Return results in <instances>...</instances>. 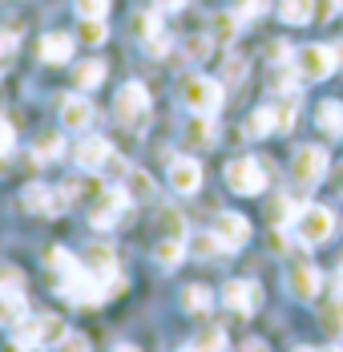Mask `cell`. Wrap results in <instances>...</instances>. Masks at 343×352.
Listing matches in <instances>:
<instances>
[{
    "label": "cell",
    "mask_w": 343,
    "mask_h": 352,
    "mask_svg": "<svg viewBox=\"0 0 343 352\" xmlns=\"http://www.w3.org/2000/svg\"><path fill=\"white\" fill-rule=\"evenodd\" d=\"M206 49H210V36H190V41H182V53L194 61V57H202Z\"/></svg>",
    "instance_id": "33"
},
{
    "label": "cell",
    "mask_w": 343,
    "mask_h": 352,
    "mask_svg": "<svg viewBox=\"0 0 343 352\" xmlns=\"http://www.w3.org/2000/svg\"><path fill=\"white\" fill-rule=\"evenodd\" d=\"M239 352H271V349H267V340H246Z\"/></svg>",
    "instance_id": "38"
},
{
    "label": "cell",
    "mask_w": 343,
    "mask_h": 352,
    "mask_svg": "<svg viewBox=\"0 0 343 352\" xmlns=\"http://www.w3.org/2000/svg\"><path fill=\"white\" fill-rule=\"evenodd\" d=\"M226 77H230V81H242V77H246V61H230V65H226Z\"/></svg>",
    "instance_id": "37"
},
{
    "label": "cell",
    "mask_w": 343,
    "mask_h": 352,
    "mask_svg": "<svg viewBox=\"0 0 343 352\" xmlns=\"http://www.w3.org/2000/svg\"><path fill=\"white\" fill-rule=\"evenodd\" d=\"M222 300H226L230 312H239V316H255L263 292H259V283L255 280H230L226 283V292H222Z\"/></svg>",
    "instance_id": "9"
},
{
    "label": "cell",
    "mask_w": 343,
    "mask_h": 352,
    "mask_svg": "<svg viewBox=\"0 0 343 352\" xmlns=\"http://www.w3.org/2000/svg\"><path fill=\"white\" fill-rule=\"evenodd\" d=\"M113 352H141V349H137V344H117Z\"/></svg>",
    "instance_id": "41"
},
{
    "label": "cell",
    "mask_w": 343,
    "mask_h": 352,
    "mask_svg": "<svg viewBox=\"0 0 343 352\" xmlns=\"http://www.w3.org/2000/svg\"><path fill=\"white\" fill-rule=\"evenodd\" d=\"M73 158H77V166L81 170H102V166H109L113 162V146L105 138H97V134H89V138H81V146L73 150Z\"/></svg>",
    "instance_id": "12"
},
{
    "label": "cell",
    "mask_w": 343,
    "mask_h": 352,
    "mask_svg": "<svg viewBox=\"0 0 343 352\" xmlns=\"http://www.w3.org/2000/svg\"><path fill=\"white\" fill-rule=\"evenodd\" d=\"M335 190L343 195V162H340V170H335Z\"/></svg>",
    "instance_id": "40"
},
{
    "label": "cell",
    "mask_w": 343,
    "mask_h": 352,
    "mask_svg": "<svg viewBox=\"0 0 343 352\" xmlns=\"http://www.w3.org/2000/svg\"><path fill=\"white\" fill-rule=\"evenodd\" d=\"M134 25H137V33L145 36V41H154V45L162 49V41H158V33H162V21H158V12H137Z\"/></svg>",
    "instance_id": "28"
},
{
    "label": "cell",
    "mask_w": 343,
    "mask_h": 352,
    "mask_svg": "<svg viewBox=\"0 0 343 352\" xmlns=\"http://www.w3.org/2000/svg\"><path fill=\"white\" fill-rule=\"evenodd\" d=\"M331 4H335V8H343V0H331Z\"/></svg>",
    "instance_id": "44"
},
{
    "label": "cell",
    "mask_w": 343,
    "mask_h": 352,
    "mask_svg": "<svg viewBox=\"0 0 343 352\" xmlns=\"http://www.w3.org/2000/svg\"><path fill=\"white\" fill-rule=\"evenodd\" d=\"M61 126H65V130H89V126H93V102L81 98V94L61 98Z\"/></svg>",
    "instance_id": "13"
},
{
    "label": "cell",
    "mask_w": 343,
    "mask_h": 352,
    "mask_svg": "<svg viewBox=\"0 0 343 352\" xmlns=\"http://www.w3.org/2000/svg\"><path fill=\"white\" fill-rule=\"evenodd\" d=\"M295 231H299V243H327L331 239V231H335V214L327 211V207H319V203H311V207H299V219H295Z\"/></svg>",
    "instance_id": "4"
},
{
    "label": "cell",
    "mask_w": 343,
    "mask_h": 352,
    "mask_svg": "<svg viewBox=\"0 0 343 352\" xmlns=\"http://www.w3.org/2000/svg\"><path fill=\"white\" fill-rule=\"evenodd\" d=\"M291 352H315V349H291Z\"/></svg>",
    "instance_id": "43"
},
{
    "label": "cell",
    "mask_w": 343,
    "mask_h": 352,
    "mask_svg": "<svg viewBox=\"0 0 343 352\" xmlns=\"http://www.w3.org/2000/svg\"><path fill=\"white\" fill-rule=\"evenodd\" d=\"M287 287H291V296H295V300H315V296H319V287H323V276H319V267H315V263L295 259V263L287 267Z\"/></svg>",
    "instance_id": "8"
},
{
    "label": "cell",
    "mask_w": 343,
    "mask_h": 352,
    "mask_svg": "<svg viewBox=\"0 0 343 352\" xmlns=\"http://www.w3.org/2000/svg\"><path fill=\"white\" fill-rule=\"evenodd\" d=\"M311 12H315V0H279L283 25H307Z\"/></svg>",
    "instance_id": "18"
},
{
    "label": "cell",
    "mask_w": 343,
    "mask_h": 352,
    "mask_svg": "<svg viewBox=\"0 0 343 352\" xmlns=\"http://www.w3.org/2000/svg\"><path fill=\"white\" fill-rule=\"evenodd\" d=\"M214 235H218V243L226 247V251H239L246 239H250V223L242 219V214L235 211H222L218 219H214V227H210Z\"/></svg>",
    "instance_id": "11"
},
{
    "label": "cell",
    "mask_w": 343,
    "mask_h": 352,
    "mask_svg": "<svg viewBox=\"0 0 343 352\" xmlns=\"http://www.w3.org/2000/svg\"><path fill=\"white\" fill-rule=\"evenodd\" d=\"M271 8V0H242L239 8H235V16H239V25H246V21H255V16H263Z\"/></svg>",
    "instance_id": "31"
},
{
    "label": "cell",
    "mask_w": 343,
    "mask_h": 352,
    "mask_svg": "<svg viewBox=\"0 0 343 352\" xmlns=\"http://www.w3.org/2000/svg\"><path fill=\"white\" fill-rule=\"evenodd\" d=\"M222 102H226L222 81L202 77V73H190V77L182 81V106L190 109V113H206V118H214V113L222 109Z\"/></svg>",
    "instance_id": "1"
},
{
    "label": "cell",
    "mask_w": 343,
    "mask_h": 352,
    "mask_svg": "<svg viewBox=\"0 0 343 352\" xmlns=\"http://www.w3.org/2000/svg\"><path fill=\"white\" fill-rule=\"evenodd\" d=\"M130 207V195H126V186H102L93 199H89V223L93 227H113L117 219H121V211Z\"/></svg>",
    "instance_id": "5"
},
{
    "label": "cell",
    "mask_w": 343,
    "mask_h": 352,
    "mask_svg": "<svg viewBox=\"0 0 343 352\" xmlns=\"http://www.w3.org/2000/svg\"><path fill=\"white\" fill-rule=\"evenodd\" d=\"M186 142H190V146H210V142H214V122H210L206 113H194V122L186 126Z\"/></svg>",
    "instance_id": "23"
},
{
    "label": "cell",
    "mask_w": 343,
    "mask_h": 352,
    "mask_svg": "<svg viewBox=\"0 0 343 352\" xmlns=\"http://www.w3.org/2000/svg\"><path fill=\"white\" fill-rule=\"evenodd\" d=\"M154 255H158V263H162V267H174V263H182V255H186V247H182V239H162V243H158V251H154Z\"/></svg>",
    "instance_id": "27"
},
{
    "label": "cell",
    "mask_w": 343,
    "mask_h": 352,
    "mask_svg": "<svg viewBox=\"0 0 343 352\" xmlns=\"http://www.w3.org/2000/svg\"><path fill=\"white\" fill-rule=\"evenodd\" d=\"M239 33V16L235 12H214L210 16V41H230Z\"/></svg>",
    "instance_id": "25"
},
{
    "label": "cell",
    "mask_w": 343,
    "mask_h": 352,
    "mask_svg": "<svg viewBox=\"0 0 343 352\" xmlns=\"http://www.w3.org/2000/svg\"><path fill=\"white\" fill-rule=\"evenodd\" d=\"M222 349H226V332L222 328H202L182 352H222Z\"/></svg>",
    "instance_id": "19"
},
{
    "label": "cell",
    "mask_w": 343,
    "mask_h": 352,
    "mask_svg": "<svg viewBox=\"0 0 343 352\" xmlns=\"http://www.w3.org/2000/svg\"><path fill=\"white\" fill-rule=\"evenodd\" d=\"M105 36H109V29H105L102 21H81V41L85 45H102Z\"/></svg>",
    "instance_id": "32"
},
{
    "label": "cell",
    "mask_w": 343,
    "mask_h": 352,
    "mask_svg": "<svg viewBox=\"0 0 343 352\" xmlns=\"http://www.w3.org/2000/svg\"><path fill=\"white\" fill-rule=\"evenodd\" d=\"M65 190H49V186H40V182H33V186H25V195H21V207L33 214H61L65 211Z\"/></svg>",
    "instance_id": "10"
},
{
    "label": "cell",
    "mask_w": 343,
    "mask_h": 352,
    "mask_svg": "<svg viewBox=\"0 0 343 352\" xmlns=\"http://www.w3.org/2000/svg\"><path fill=\"white\" fill-rule=\"evenodd\" d=\"M126 195H130V203L134 199H154V178L145 170H130L126 175Z\"/></svg>",
    "instance_id": "26"
},
{
    "label": "cell",
    "mask_w": 343,
    "mask_h": 352,
    "mask_svg": "<svg viewBox=\"0 0 343 352\" xmlns=\"http://www.w3.org/2000/svg\"><path fill=\"white\" fill-rule=\"evenodd\" d=\"M113 118H117L126 130H137V126L150 118V94H145V85H137V81L121 85L117 98H113Z\"/></svg>",
    "instance_id": "2"
},
{
    "label": "cell",
    "mask_w": 343,
    "mask_h": 352,
    "mask_svg": "<svg viewBox=\"0 0 343 352\" xmlns=\"http://www.w3.org/2000/svg\"><path fill=\"white\" fill-rule=\"evenodd\" d=\"M210 304H214V296H210V287H202V283H190V287L182 292V308L194 312V316L210 312Z\"/></svg>",
    "instance_id": "20"
},
{
    "label": "cell",
    "mask_w": 343,
    "mask_h": 352,
    "mask_svg": "<svg viewBox=\"0 0 343 352\" xmlns=\"http://www.w3.org/2000/svg\"><path fill=\"white\" fill-rule=\"evenodd\" d=\"M246 134H250V138H267V134H274V106L255 109L250 122H246Z\"/></svg>",
    "instance_id": "24"
},
{
    "label": "cell",
    "mask_w": 343,
    "mask_h": 352,
    "mask_svg": "<svg viewBox=\"0 0 343 352\" xmlns=\"http://www.w3.org/2000/svg\"><path fill=\"white\" fill-rule=\"evenodd\" d=\"M61 154H65V138H61V134H40V138H36V146H33L36 162H57Z\"/></svg>",
    "instance_id": "21"
},
{
    "label": "cell",
    "mask_w": 343,
    "mask_h": 352,
    "mask_svg": "<svg viewBox=\"0 0 343 352\" xmlns=\"http://www.w3.org/2000/svg\"><path fill=\"white\" fill-rule=\"evenodd\" d=\"M73 8H77V16H81V21H105L109 0H73Z\"/></svg>",
    "instance_id": "30"
},
{
    "label": "cell",
    "mask_w": 343,
    "mask_h": 352,
    "mask_svg": "<svg viewBox=\"0 0 343 352\" xmlns=\"http://www.w3.org/2000/svg\"><path fill=\"white\" fill-rule=\"evenodd\" d=\"M57 352H89V340H85L81 332H69L65 340L57 344Z\"/></svg>",
    "instance_id": "34"
},
{
    "label": "cell",
    "mask_w": 343,
    "mask_h": 352,
    "mask_svg": "<svg viewBox=\"0 0 343 352\" xmlns=\"http://www.w3.org/2000/svg\"><path fill=\"white\" fill-rule=\"evenodd\" d=\"M102 77H105L102 61H85V65L77 69V85H81V89H97V85H102Z\"/></svg>",
    "instance_id": "29"
},
{
    "label": "cell",
    "mask_w": 343,
    "mask_h": 352,
    "mask_svg": "<svg viewBox=\"0 0 343 352\" xmlns=\"http://www.w3.org/2000/svg\"><path fill=\"white\" fill-rule=\"evenodd\" d=\"M335 61L343 65V45H335Z\"/></svg>",
    "instance_id": "42"
},
{
    "label": "cell",
    "mask_w": 343,
    "mask_h": 352,
    "mask_svg": "<svg viewBox=\"0 0 343 352\" xmlns=\"http://www.w3.org/2000/svg\"><path fill=\"white\" fill-rule=\"evenodd\" d=\"M226 186L235 195H263L267 190V170L259 158H235L226 166Z\"/></svg>",
    "instance_id": "6"
},
{
    "label": "cell",
    "mask_w": 343,
    "mask_h": 352,
    "mask_svg": "<svg viewBox=\"0 0 343 352\" xmlns=\"http://www.w3.org/2000/svg\"><path fill=\"white\" fill-rule=\"evenodd\" d=\"M170 186L178 195H194L202 186V166L194 158H174L170 162Z\"/></svg>",
    "instance_id": "14"
},
{
    "label": "cell",
    "mask_w": 343,
    "mask_h": 352,
    "mask_svg": "<svg viewBox=\"0 0 343 352\" xmlns=\"http://www.w3.org/2000/svg\"><path fill=\"white\" fill-rule=\"evenodd\" d=\"M295 65H299V77L303 81H323V77H331L335 73V45H307V49H299V57H295Z\"/></svg>",
    "instance_id": "7"
},
{
    "label": "cell",
    "mask_w": 343,
    "mask_h": 352,
    "mask_svg": "<svg viewBox=\"0 0 343 352\" xmlns=\"http://www.w3.org/2000/svg\"><path fill=\"white\" fill-rule=\"evenodd\" d=\"M323 352H343V349H323Z\"/></svg>",
    "instance_id": "46"
},
{
    "label": "cell",
    "mask_w": 343,
    "mask_h": 352,
    "mask_svg": "<svg viewBox=\"0 0 343 352\" xmlns=\"http://www.w3.org/2000/svg\"><path fill=\"white\" fill-rule=\"evenodd\" d=\"M267 214H271V223H274V227L283 231V227H291V223L299 219V207H295V203H291L287 195H279V199H274L271 207H267Z\"/></svg>",
    "instance_id": "22"
},
{
    "label": "cell",
    "mask_w": 343,
    "mask_h": 352,
    "mask_svg": "<svg viewBox=\"0 0 343 352\" xmlns=\"http://www.w3.org/2000/svg\"><path fill=\"white\" fill-rule=\"evenodd\" d=\"M295 118H299V98L287 94L283 102H274V134H291L295 130Z\"/></svg>",
    "instance_id": "17"
},
{
    "label": "cell",
    "mask_w": 343,
    "mask_h": 352,
    "mask_svg": "<svg viewBox=\"0 0 343 352\" xmlns=\"http://www.w3.org/2000/svg\"><path fill=\"white\" fill-rule=\"evenodd\" d=\"M340 272H343V251H340Z\"/></svg>",
    "instance_id": "45"
},
{
    "label": "cell",
    "mask_w": 343,
    "mask_h": 352,
    "mask_svg": "<svg viewBox=\"0 0 343 352\" xmlns=\"http://www.w3.org/2000/svg\"><path fill=\"white\" fill-rule=\"evenodd\" d=\"M327 166H331V158H327L323 146H299L295 158H291V178H295V186H307L311 190V186L323 182Z\"/></svg>",
    "instance_id": "3"
},
{
    "label": "cell",
    "mask_w": 343,
    "mask_h": 352,
    "mask_svg": "<svg viewBox=\"0 0 343 352\" xmlns=\"http://www.w3.org/2000/svg\"><path fill=\"white\" fill-rule=\"evenodd\" d=\"M12 126H8V122H4V118H0V158H4V154H8V150H12Z\"/></svg>",
    "instance_id": "35"
},
{
    "label": "cell",
    "mask_w": 343,
    "mask_h": 352,
    "mask_svg": "<svg viewBox=\"0 0 343 352\" xmlns=\"http://www.w3.org/2000/svg\"><path fill=\"white\" fill-rule=\"evenodd\" d=\"M315 122H319V130L327 138H343V102H319Z\"/></svg>",
    "instance_id": "16"
},
{
    "label": "cell",
    "mask_w": 343,
    "mask_h": 352,
    "mask_svg": "<svg viewBox=\"0 0 343 352\" xmlns=\"http://www.w3.org/2000/svg\"><path fill=\"white\" fill-rule=\"evenodd\" d=\"M73 57V36L69 33H45L40 36V61L49 65H65Z\"/></svg>",
    "instance_id": "15"
},
{
    "label": "cell",
    "mask_w": 343,
    "mask_h": 352,
    "mask_svg": "<svg viewBox=\"0 0 343 352\" xmlns=\"http://www.w3.org/2000/svg\"><path fill=\"white\" fill-rule=\"evenodd\" d=\"M16 49V36H8V33H0V61H8V53Z\"/></svg>",
    "instance_id": "36"
},
{
    "label": "cell",
    "mask_w": 343,
    "mask_h": 352,
    "mask_svg": "<svg viewBox=\"0 0 343 352\" xmlns=\"http://www.w3.org/2000/svg\"><path fill=\"white\" fill-rule=\"evenodd\" d=\"M158 4H162V8H170V12H178V8H186L190 0H158Z\"/></svg>",
    "instance_id": "39"
}]
</instances>
